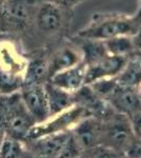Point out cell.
Segmentation results:
<instances>
[{
    "instance_id": "cell-1",
    "label": "cell",
    "mask_w": 141,
    "mask_h": 158,
    "mask_svg": "<svg viewBox=\"0 0 141 158\" xmlns=\"http://www.w3.org/2000/svg\"><path fill=\"white\" fill-rule=\"evenodd\" d=\"M36 124L25 108L20 92L0 97V127L4 133L18 140H24Z\"/></svg>"
},
{
    "instance_id": "cell-2",
    "label": "cell",
    "mask_w": 141,
    "mask_h": 158,
    "mask_svg": "<svg viewBox=\"0 0 141 158\" xmlns=\"http://www.w3.org/2000/svg\"><path fill=\"white\" fill-rule=\"evenodd\" d=\"M85 114H88V111L82 106H73L58 115L50 117L41 123H36L30 130L24 140L32 141L45 135L68 131V128H70L72 124H75L84 117H86Z\"/></svg>"
},
{
    "instance_id": "cell-3",
    "label": "cell",
    "mask_w": 141,
    "mask_h": 158,
    "mask_svg": "<svg viewBox=\"0 0 141 158\" xmlns=\"http://www.w3.org/2000/svg\"><path fill=\"white\" fill-rule=\"evenodd\" d=\"M102 138L107 141L104 146L112 148L124 155L127 148L135 140L129 117L119 114L116 118L111 119L107 124H103Z\"/></svg>"
},
{
    "instance_id": "cell-4",
    "label": "cell",
    "mask_w": 141,
    "mask_h": 158,
    "mask_svg": "<svg viewBox=\"0 0 141 158\" xmlns=\"http://www.w3.org/2000/svg\"><path fill=\"white\" fill-rule=\"evenodd\" d=\"M73 141L72 132L63 131L32 140L31 152L40 158H59Z\"/></svg>"
},
{
    "instance_id": "cell-5",
    "label": "cell",
    "mask_w": 141,
    "mask_h": 158,
    "mask_svg": "<svg viewBox=\"0 0 141 158\" xmlns=\"http://www.w3.org/2000/svg\"><path fill=\"white\" fill-rule=\"evenodd\" d=\"M19 92L25 108L36 123H41L50 118L44 85H22Z\"/></svg>"
},
{
    "instance_id": "cell-6",
    "label": "cell",
    "mask_w": 141,
    "mask_h": 158,
    "mask_svg": "<svg viewBox=\"0 0 141 158\" xmlns=\"http://www.w3.org/2000/svg\"><path fill=\"white\" fill-rule=\"evenodd\" d=\"M103 124H101L93 116H86L75 124L73 138L81 152L85 150H93L100 146L102 139Z\"/></svg>"
},
{
    "instance_id": "cell-7",
    "label": "cell",
    "mask_w": 141,
    "mask_h": 158,
    "mask_svg": "<svg viewBox=\"0 0 141 158\" xmlns=\"http://www.w3.org/2000/svg\"><path fill=\"white\" fill-rule=\"evenodd\" d=\"M106 100L115 111L125 116H129L139 110L141 103L139 96L134 88L123 86L118 83L107 96Z\"/></svg>"
},
{
    "instance_id": "cell-8",
    "label": "cell",
    "mask_w": 141,
    "mask_h": 158,
    "mask_svg": "<svg viewBox=\"0 0 141 158\" xmlns=\"http://www.w3.org/2000/svg\"><path fill=\"white\" fill-rule=\"evenodd\" d=\"M125 65V59L122 56H112L104 57L98 62L91 64L89 70L85 72L84 85L93 83L100 79H103L106 76L116 75L123 70Z\"/></svg>"
},
{
    "instance_id": "cell-9",
    "label": "cell",
    "mask_w": 141,
    "mask_h": 158,
    "mask_svg": "<svg viewBox=\"0 0 141 158\" xmlns=\"http://www.w3.org/2000/svg\"><path fill=\"white\" fill-rule=\"evenodd\" d=\"M86 70L83 65H75L61 71L50 78V83L70 93H75L84 85Z\"/></svg>"
},
{
    "instance_id": "cell-10",
    "label": "cell",
    "mask_w": 141,
    "mask_h": 158,
    "mask_svg": "<svg viewBox=\"0 0 141 158\" xmlns=\"http://www.w3.org/2000/svg\"><path fill=\"white\" fill-rule=\"evenodd\" d=\"M44 89L45 93H47L50 117L58 115L75 106V99H74L73 93L61 90L50 82L44 83Z\"/></svg>"
},
{
    "instance_id": "cell-11",
    "label": "cell",
    "mask_w": 141,
    "mask_h": 158,
    "mask_svg": "<svg viewBox=\"0 0 141 158\" xmlns=\"http://www.w3.org/2000/svg\"><path fill=\"white\" fill-rule=\"evenodd\" d=\"M27 0H6L1 6V14L7 24L21 27L27 22L29 6Z\"/></svg>"
},
{
    "instance_id": "cell-12",
    "label": "cell",
    "mask_w": 141,
    "mask_h": 158,
    "mask_svg": "<svg viewBox=\"0 0 141 158\" xmlns=\"http://www.w3.org/2000/svg\"><path fill=\"white\" fill-rule=\"evenodd\" d=\"M60 19L59 10L51 2L42 4L36 16L38 27L44 32H53L57 30L60 25Z\"/></svg>"
},
{
    "instance_id": "cell-13",
    "label": "cell",
    "mask_w": 141,
    "mask_h": 158,
    "mask_svg": "<svg viewBox=\"0 0 141 158\" xmlns=\"http://www.w3.org/2000/svg\"><path fill=\"white\" fill-rule=\"evenodd\" d=\"M48 77V63L43 57H36L27 63L23 74V85H44Z\"/></svg>"
},
{
    "instance_id": "cell-14",
    "label": "cell",
    "mask_w": 141,
    "mask_h": 158,
    "mask_svg": "<svg viewBox=\"0 0 141 158\" xmlns=\"http://www.w3.org/2000/svg\"><path fill=\"white\" fill-rule=\"evenodd\" d=\"M78 61L77 55L71 50H63L59 52L54 57L50 65H48V77H53L55 74H57L61 71H64L66 69L75 67V64Z\"/></svg>"
},
{
    "instance_id": "cell-15",
    "label": "cell",
    "mask_w": 141,
    "mask_h": 158,
    "mask_svg": "<svg viewBox=\"0 0 141 158\" xmlns=\"http://www.w3.org/2000/svg\"><path fill=\"white\" fill-rule=\"evenodd\" d=\"M131 27L126 22H121V21H111L103 23L100 25L99 27L95 29L93 31L85 33V36L88 37H93V38H111L114 37L116 35L123 34V33L130 31Z\"/></svg>"
},
{
    "instance_id": "cell-16",
    "label": "cell",
    "mask_w": 141,
    "mask_h": 158,
    "mask_svg": "<svg viewBox=\"0 0 141 158\" xmlns=\"http://www.w3.org/2000/svg\"><path fill=\"white\" fill-rule=\"evenodd\" d=\"M141 81V62L138 59L129 62L123 72L120 73L117 83L123 86L134 88Z\"/></svg>"
},
{
    "instance_id": "cell-17",
    "label": "cell",
    "mask_w": 141,
    "mask_h": 158,
    "mask_svg": "<svg viewBox=\"0 0 141 158\" xmlns=\"http://www.w3.org/2000/svg\"><path fill=\"white\" fill-rule=\"evenodd\" d=\"M23 85V76L0 70V94L10 95L20 91Z\"/></svg>"
},
{
    "instance_id": "cell-18",
    "label": "cell",
    "mask_w": 141,
    "mask_h": 158,
    "mask_svg": "<svg viewBox=\"0 0 141 158\" xmlns=\"http://www.w3.org/2000/svg\"><path fill=\"white\" fill-rule=\"evenodd\" d=\"M24 150L21 140L6 134L0 144V158H20Z\"/></svg>"
},
{
    "instance_id": "cell-19",
    "label": "cell",
    "mask_w": 141,
    "mask_h": 158,
    "mask_svg": "<svg viewBox=\"0 0 141 158\" xmlns=\"http://www.w3.org/2000/svg\"><path fill=\"white\" fill-rule=\"evenodd\" d=\"M85 53V60L89 65L98 62L104 58L106 49L102 44L97 42H86L83 47Z\"/></svg>"
},
{
    "instance_id": "cell-20",
    "label": "cell",
    "mask_w": 141,
    "mask_h": 158,
    "mask_svg": "<svg viewBox=\"0 0 141 158\" xmlns=\"http://www.w3.org/2000/svg\"><path fill=\"white\" fill-rule=\"evenodd\" d=\"M133 48L132 42L126 38H115L106 42V49L114 56H122L129 53Z\"/></svg>"
},
{
    "instance_id": "cell-21",
    "label": "cell",
    "mask_w": 141,
    "mask_h": 158,
    "mask_svg": "<svg viewBox=\"0 0 141 158\" xmlns=\"http://www.w3.org/2000/svg\"><path fill=\"white\" fill-rule=\"evenodd\" d=\"M124 155L122 153L116 151L110 147L104 144H100L92 150L91 158H123Z\"/></svg>"
},
{
    "instance_id": "cell-22",
    "label": "cell",
    "mask_w": 141,
    "mask_h": 158,
    "mask_svg": "<svg viewBox=\"0 0 141 158\" xmlns=\"http://www.w3.org/2000/svg\"><path fill=\"white\" fill-rule=\"evenodd\" d=\"M127 117H129L131 129L134 134V137L136 139L141 140V109L137 110Z\"/></svg>"
},
{
    "instance_id": "cell-23",
    "label": "cell",
    "mask_w": 141,
    "mask_h": 158,
    "mask_svg": "<svg viewBox=\"0 0 141 158\" xmlns=\"http://www.w3.org/2000/svg\"><path fill=\"white\" fill-rule=\"evenodd\" d=\"M124 156L129 158H141V140L135 138L134 141L125 151Z\"/></svg>"
},
{
    "instance_id": "cell-24",
    "label": "cell",
    "mask_w": 141,
    "mask_h": 158,
    "mask_svg": "<svg viewBox=\"0 0 141 158\" xmlns=\"http://www.w3.org/2000/svg\"><path fill=\"white\" fill-rule=\"evenodd\" d=\"M20 158H40V157L36 156V155L33 154L32 152H27V150H24L23 154L21 155V157H20Z\"/></svg>"
},
{
    "instance_id": "cell-25",
    "label": "cell",
    "mask_w": 141,
    "mask_h": 158,
    "mask_svg": "<svg viewBox=\"0 0 141 158\" xmlns=\"http://www.w3.org/2000/svg\"><path fill=\"white\" fill-rule=\"evenodd\" d=\"M135 45H136V48H138V49L141 50V30L135 39Z\"/></svg>"
},
{
    "instance_id": "cell-26",
    "label": "cell",
    "mask_w": 141,
    "mask_h": 158,
    "mask_svg": "<svg viewBox=\"0 0 141 158\" xmlns=\"http://www.w3.org/2000/svg\"><path fill=\"white\" fill-rule=\"evenodd\" d=\"M6 136V133H4V131L2 130V128L0 127V144H1L2 142V139H3V137Z\"/></svg>"
},
{
    "instance_id": "cell-27",
    "label": "cell",
    "mask_w": 141,
    "mask_h": 158,
    "mask_svg": "<svg viewBox=\"0 0 141 158\" xmlns=\"http://www.w3.org/2000/svg\"><path fill=\"white\" fill-rule=\"evenodd\" d=\"M75 158H85V157H84V156H82V155L80 154V155H78V156H76Z\"/></svg>"
},
{
    "instance_id": "cell-28",
    "label": "cell",
    "mask_w": 141,
    "mask_h": 158,
    "mask_svg": "<svg viewBox=\"0 0 141 158\" xmlns=\"http://www.w3.org/2000/svg\"><path fill=\"white\" fill-rule=\"evenodd\" d=\"M139 61H140V62H141V55H140V59H139Z\"/></svg>"
}]
</instances>
